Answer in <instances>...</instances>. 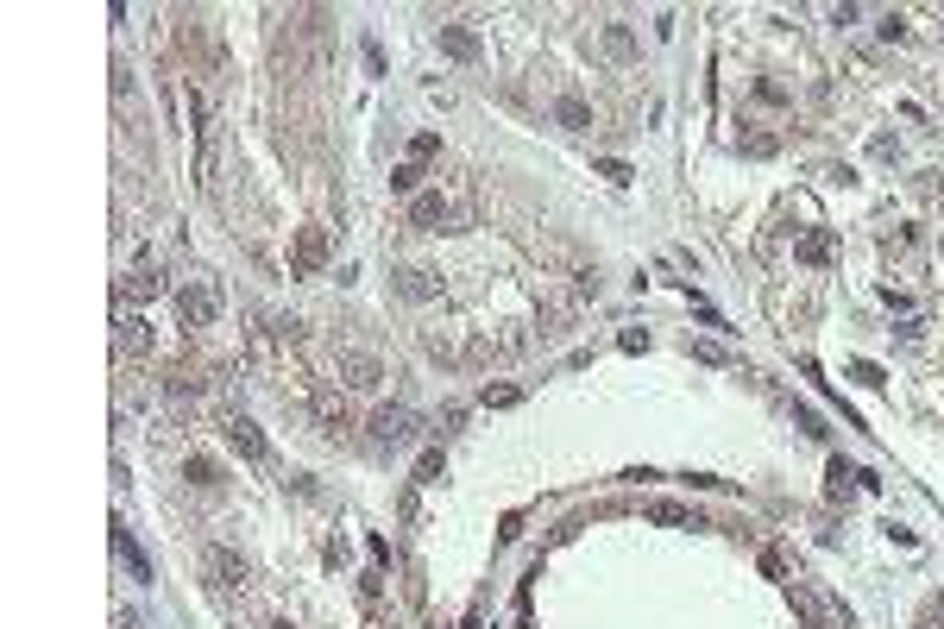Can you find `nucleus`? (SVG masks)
Segmentation results:
<instances>
[{"label": "nucleus", "mask_w": 944, "mask_h": 629, "mask_svg": "<svg viewBox=\"0 0 944 629\" xmlns=\"http://www.w3.org/2000/svg\"><path fill=\"white\" fill-rule=\"evenodd\" d=\"M825 479H831V485H825L831 498H850V491H856V472H850L844 460H831V472H825Z\"/></svg>", "instance_id": "obj_20"}, {"label": "nucleus", "mask_w": 944, "mask_h": 629, "mask_svg": "<svg viewBox=\"0 0 944 629\" xmlns=\"http://www.w3.org/2000/svg\"><path fill=\"white\" fill-rule=\"evenodd\" d=\"M409 434H415V415H409V409H378V415H372V441H378V447H397Z\"/></svg>", "instance_id": "obj_7"}, {"label": "nucleus", "mask_w": 944, "mask_h": 629, "mask_svg": "<svg viewBox=\"0 0 944 629\" xmlns=\"http://www.w3.org/2000/svg\"><path fill=\"white\" fill-rule=\"evenodd\" d=\"M391 183H397V189H415V183H422V170H415V164H397V170H391Z\"/></svg>", "instance_id": "obj_28"}, {"label": "nucleus", "mask_w": 944, "mask_h": 629, "mask_svg": "<svg viewBox=\"0 0 944 629\" xmlns=\"http://www.w3.org/2000/svg\"><path fill=\"white\" fill-rule=\"evenodd\" d=\"M794 258H800V264H831V233H806V240L794 246Z\"/></svg>", "instance_id": "obj_19"}, {"label": "nucleus", "mask_w": 944, "mask_h": 629, "mask_svg": "<svg viewBox=\"0 0 944 629\" xmlns=\"http://www.w3.org/2000/svg\"><path fill=\"white\" fill-rule=\"evenodd\" d=\"M151 353V328H145V315H114V359H145Z\"/></svg>", "instance_id": "obj_4"}, {"label": "nucleus", "mask_w": 944, "mask_h": 629, "mask_svg": "<svg viewBox=\"0 0 944 629\" xmlns=\"http://www.w3.org/2000/svg\"><path fill=\"white\" fill-rule=\"evenodd\" d=\"M183 479H189V485H202V491H215V485H221V466H215L208 453H189V466H183Z\"/></svg>", "instance_id": "obj_17"}, {"label": "nucleus", "mask_w": 944, "mask_h": 629, "mask_svg": "<svg viewBox=\"0 0 944 629\" xmlns=\"http://www.w3.org/2000/svg\"><path fill=\"white\" fill-rule=\"evenodd\" d=\"M441 51H447V57H460V63H479V32L453 19V25H441Z\"/></svg>", "instance_id": "obj_11"}, {"label": "nucleus", "mask_w": 944, "mask_h": 629, "mask_svg": "<svg viewBox=\"0 0 944 629\" xmlns=\"http://www.w3.org/2000/svg\"><path fill=\"white\" fill-rule=\"evenodd\" d=\"M441 472H447V460H441V447H428V453L415 460V479H422V485H434Z\"/></svg>", "instance_id": "obj_23"}, {"label": "nucleus", "mask_w": 944, "mask_h": 629, "mask_svg": "<svg viewBox=\"0 0 944 629\" xmlns=\"http://www.w3.org/2000/svg\"><path fill=\"white\" fill-rule=\"evenodd\" d=\"M227 441H234V447H240V460H253V466L271 453L265 434H259V422H246V415H227Z\"/></svg>", "instance_id": "obj_10"}, {"label": "nucleus", "mask_w": 944, "mask_h": 629, "mask_svg": "<svg viewBox=\"0 0 944 629\" xmlns=\"http://www.w3.org/2000/svg\"><path fill=\"white\" fill-rule=\"evenodd\" d=\"M328 264V233L321 227H296V246H290V277H315Z\"/></svg>", "instance_id": "obj_3"}, {"label": "nucleus", "mask_w": 944, "mask_h": 629, "mask_svg": "<svg viewBox=\"0 0 944 629\" xmlns=\"http://www.w3.org/2000/svg\"><path fill=\"white\" fill-rule=\"evenodd\" d=\"M850 377H856V384H869V390H882V384H888V377H882V366H869V359H856V366H850Z\"/></svg>", "instance_id": "obj_25"}, {"label": "nucleus", "mask_w": 944, "mask_h": 629, "mask_svg": "<svg viewBox=\"0 0 944 629\" xmlns=\"http://www.w3.org/2000/svg\"><path fill=\"white\" fill-rule=\"evenodd\" d=\"M737 151H743V157H775V151H781V132L749 126V132H737Z\"/></svg>", "instance_id": "obj_15"}, {"label": "nucleus", "mask_w": 944, "mask_h": 629, "mask_svg": "<svg viewBox=\"0 0 944 629\" xmlns=\"http://www.w3.org/2000/svg\"><path fill=\"white\" fill-rule=\"evenodd\" d=\"M598 176H611V183H617V189H624V183H630V176H636V170H630V164H624V157H605V164H598Z\"/></svg>", "instance_id": "obj_26"}, {"label": "nucleus", "mask_w": 944, "mask_h": 629, "mask_svg": "<svg viewBox=\"0 0 944 629\" xmlns=\"http://www.w3.org/2000/svg\"><path fill=\"white\" fill-rule=\"evenodd\" d=\"M164 396H176V403H189V396H202V377L189 372V366H170V372H164Z\"/></svg>", "instance_id": "obj_16"}, {"label": "nucleus", "mask_w": 944, "mask_h": 629, "mask_svg": "<svg viewBox=\"0 0 944 629\" xmlns=\"http://www.w3.org/2000/svg\"><path fill=\"white\" fill-rule=\"evenodd\" d=\"M554 120L567 126V132H592V108H586L579 95H560V101H554Z\"/></svg>", "instance_id": "obj_14"}, {"label": "nucleus", "mask_w": 944, "mask_h": 629, "mask_svg": "<svg viewBox=\"0 0 944 629\" xmlns=\"http://www.w3.org/2000/svg\"><path fill=\"white\" fill-rule=\"evenodd\" d=\"M692 359H699V366H730V347H718V340H692Z\"/></svg>", "instance_id": "obj_22"}, {"label": "nucleus", "mask_w": 944, "mask_h": 629, "mask_svg": "<svg viewBox=\"0 0 944 629\" xmlns=\"http://www.w3.org/2000/svg\"><path fill=\"white\" fill-rule=\"evenodd\" d=\"M409 227H422V233H453V227H460V208H453L441 189H428V195L409 202Z\"/></svg>", "instance_id": "obj_2"}, {"label": "nucleus", "mask_w": 944, "mask_h": 629, "mask_svg": "<svg viewBox=\"0 0 944 629\" xmlns=\"http://www.w3.org/2000/svg\"><path fill=\"white\" fill-rule=\"evenodd\" d=\"M649 516H655V522H668V529H680V522H692V510H680V503H649ZM692 529H699V522H692Z\"/></svg>", "instance_id": "obj_21"}, {"label": "nucleus", "mask_w": 944, "mask_h": 629, "mask_svg": "<svg viewBox=\"0 0 944 629\" xmlns=\"http://www.w3.org/2000/svg\"><path fill=\"white\" fill-rule=\"evenodd\" d=\"M598 38H605V57H617V63H630V57H636V32H630L624 19H605V32H598Z\"/></svg>", "instance_id": "obj_13"}, {"label": "nucleus", "mask_w": 944, "mask_h": 629, "mask_svg": "<svg viewBox=\"0 0 944 629\" xmlns=\"http://www.w3.org/2000/svg\"><path fill=\"white\" fill-rule=\"evenodd\" d=\"M340 384L347 390H378L385 384V366L372 353H340Z\"/></svg>", "instance_id": "obj_5"}, {"label": "nucleus", "mask_w": 944, "mask_h": 629, "mask_svg": "<svg viewBox=\"0 0 944 629\" xmlns=\"http://www.w3.org/2000/svg\"><path fill=\"white\" fill-rule=\"evenodd\" d=\"M202 567H208V579H215V586H227V592H234V586H246V560H240L234 548H208V554H202Z\"/></svg>", "instance_id": "obj_6"}, {"label": "nucleus", "mask_w": 944, "mask_h": 629, "mask_svg": "<svg viewBox=\"0 0 944 629\" xmlns=\"http://www.w3.org/2000/svg\"><path fill=\"white\" fill-rule=\"evenodd\" d=\"M517 396H523V390H517V384H491V390H485V409H510V403H517Z\"/></svg>", "instance_id": "obj_24"}, {"label": "nucleus", "mask_w": 944, "mask_h": 629, "mask_svg": "<svg viewBox=\"0 0 944 629\" xmlns=\"http://www.w3.org/2000/svg\"><path fill=\"white\" fill-rule=\"evenodd\" d=\"M762 573H768V579H787V554H775V548H762Z\"/></svg>", "instance_id": "obj_27"}, {"label": "nucleus", "mask_w": 944, "mask_h": 629, "mask_svg": "<svg viewBox=\"0 0 944 629\" xmlns=\"http://www.w3.org/2000/svg\"><path fill=\"white\" fill-rule=\"evenodd\" d=\"M114 554H120V560L133 567V579H151V560H145L133 541H127V529H120V522H114Z\"/></svg>", "instance_id": "obj_18"}, {"label": "nucleus", "mask_w": 944, "mask_h": 629, "mask_svg": "<svg viewBox=\"0 0 944 629\" xmlns=\"http://www.w3.org/2000/svg\"><path fill=\"white\" fill-rule=\"evenodd\" d=\"M397 296H404V302H434V296H441V277L422 271V264H404V271H397Z\"/></svg>", "instance_id": "obj_8"}, {"label": "nucleus", "mask_w": 944, "mask_h": 629, "mask_svg": "<svg viewBox=\"0 0 944 629\" xmlns=\"http://www.w3.org/2000/svg\"><path fill=\"white\" fill-rule=\"evenodd\" d=\"M882 38H907V13H888L882 19Z\"/></svg>", "instance_id": "obj_29"}, {"label": "nucleus", "mask_w": 944, "mask_h": 629, "mask_svg": "<svg viewBox=\"0 0 944 629\" xmlns=\"http://www.w3.org/2000/svg\"><path fill=\"white\" fill-rule=\"evenodd\" d=\"M271 629H290V624H271Z\"/></svg>", "instance_id": "obj_31"}, {"label": "nucleus", "mask_w": 944, "mask_h": 629, "mask_svg": "<svg viewBox=\"0 0 944 629\" xmlns=\"http://www.w3.org/2000/svg\"><path fill=\"white\" fill-rule=\"evenodd\" d=\"M794 422H800V428H806V434H825V428H818V415H812L806 403H794Z\"/></svg>", "instance_id": "obj_30"}, {"label": "nucleus", "mask_w": 944, "mask_h": 629, "mask_svg": "<svg viewBox=\"0 0 944 629\" xmlns=\"http://www.w3.org/2000/svg\"><path fill=\"white\" fill-rule=\"evenodd\" d=\"M315 422H321V434H334V441H340V434L353 428V409H347V396L321 390V396H315Z\"/></svg>", "instance_id": "obj_9"}, {"label": "nucleus", "mask_w": 944, "mask_h": 629, "mask_svg": "<svg viewBox=\"0 0 944 629\" xmlns=\"http://www.w3.org/2000/svg\"><path fill=\"white\" fill-rule=\"evenodd\" d=\"M157 290H164V277H157L151 264H138V271L120 277V309H127V302H145V296H157Z\"/></svg>", "instance_id": "obj_12"}, {"label": "nucleus", "mask_w": 944, "mask_h": 629, "mask_svg": "<svg viewBox=\"0 0 944 629\" xmlns=\"http://www.w3.org/2000/svg\"><path fill=\"white\" fill-rule=\"evenodd\" d=\"M215 315H221V290L202 283V277H189V283L176 290V321H183V328H215Z\"/></svg>", "instance_id": "obj_1"}]
</instances>
